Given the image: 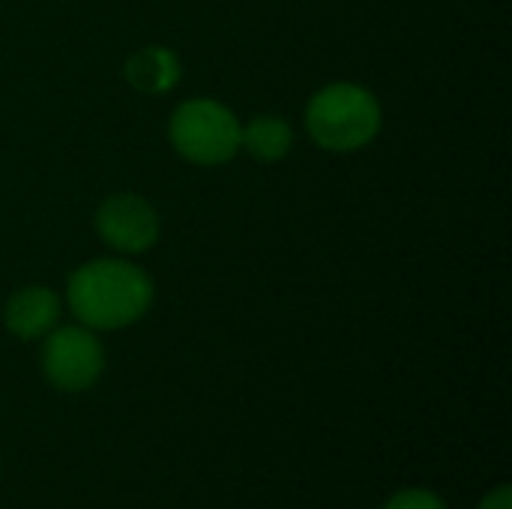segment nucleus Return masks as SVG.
Returning a JSON list of instances; mask_svg holds the SVG:
<instances>
[{
	"label": "nucleus",
	"mask_w": 512,
	"mask_h": 509,
	"mask_svg": "<svg viewBox=\"0 0 512 509\" xmlns=\"http://www.w3.org/2000/svg\"><path fill=\"white\" fill-rule=\"evenodd\" d=\"M243 123L216 99H189L168 120L171 147L192 165H225L240 153Z\"/></svg>",
	"instance_id": "obj_3"
},
{
	"label": "nucleus",
	"mask_w": 512,
	"mask_h": 509,
	"mask_svg": "<svg viewBox=\"0 0 512 509\" xmlns=\"http://www.w3.org/2000/svg\"><path fill=\"white\" fill-rule=\"evenodd\" d=\"M105 372V351L96 330L84 324L54 327L42 345V375L63 393L90 390Z\"/></svg>",
	"instance_id": "obj_4"
},
{
	"label": "nucleus",
	"mask_w": 512,
	"mask_h": 509,
	"mask_svg": "<svg viewBox=\"0 0 512 509\" xmlns=\"http://www.w3.org/2000/svg\"><path fill=\"white\" fill-rule=\"evenodd\" d=\"M153 279L132 261L96 258L66 282V300L78 324L90 330H123L153 306Z\"/></svg>",
	"instance_id": "obj_1"
},
{
	"label": "nucleus",
	"mask_w": 512,
	"mask_h": 509,
	"mask_svg": "<svg viewBox=\"0 0 512 509\" xmlns=\"http://www.w3.org/2000/svg\"><path fill=\"white\" fill-rule=\"evenodd\" d=\"M381 509H450V507H447V501H444L438 492H432V489H417V486H414V489H402V492L390 495Z\"/></svg>",
	"instance_id": "obj_9"
},
{
	"label": "nucleus",
	"mask_w": 512,
	"mask_h": 509,
	"mask_svg": "<svg viewBox=\"0 0 512 509\" xmlns=\"http://www.w3.org/2000/svg\"><path fill=\"white\" fill-rule=\"evenodd\" d=\"M294 147V129L279 114H261L240 132V150L258 162H282Z\"/></svg>",
	"instance_id": "obj_8"
},
{
	"label": "nucleus",
	"mask_w": 512,
	"mask_h": 509,
	"mask_svg": "<svg viewBox=\"0 0 512 509\" xmlns=\"http://www.w3.org/2000/svg\"><path fill=\"white\" fill-rule=\"evenodd\" d=\"M477 509H512V489L504 483L498 489H492Z\"/></svg>",
	"instance_id": "obj_10"
},
{
	"label": "nucleus",
	"mask_w": 512,
	"mask_h": 509,
	"mask_svg": "<svg viewBox=\"0 0 512 509\" xmlns=\"http://www.w3.org/2000/svg\"><path fill=\"white\" fill-rule=\"evenodd\" d=\"M96 234L120 255H141L159 240V216L141 195L117 192L99 204Z\"/></svg>",
	"instance_id": "obj_5"
},
{
	"label": "nucleus",
	"mask_w": 512,
	"mask_h": 509,
	"mask_svg": "<svg viewBox=\"0 0 512 509\" xmlns=\"http://www.w3.org/2000/svg\"><path fill=\"white\" fill-rule=\"evenodd\" d=\"M381 102L372 90L336 81L312 93L306 105L309 138L330 153H357L381 132Z\"/></svg>",
	"instance_id": "obj_2"
},
{
	"label": "nucleus",
	"mask_w": 512,
	"mask_h": 509,
	"mask_svg": "<svg viewBox=\"0 0 512 509\" xmlns=\"http://www.w3.org/2000/svg\"><path fill=\"white\" fill-rule=\"evenodd\" d=\"M57 321H60V297L45 285H27L15 291L3 306V324L21 342L45 339L57 327Z\"/></svg>",
	"instance_id": "obj_6"
},
{
	"label": "nucleus",
	"mask_w": 512,
	"mask_h": 509,
	"mask_svg": "<svg viewBox=\"0 0 512 509\" xmlns=\"http://www.w3.org/2000/svg\"><path fill=\"white\" fill-rule=\"evenodd\" d=\"M180 57L165 45H144L126 60V81L138 93H168L180 84Z\"/></svg>",
	"instance_id": "obj_7"
}]
</instances>
